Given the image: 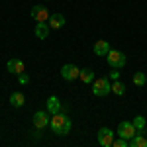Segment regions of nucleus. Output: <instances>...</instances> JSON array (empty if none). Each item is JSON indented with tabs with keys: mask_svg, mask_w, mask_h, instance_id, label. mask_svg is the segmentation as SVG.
<instances>
[{
	"mask_svg": "<svg viewBox=\"0 0 147 147\" xmlns=\"http://www.w3.org/2000/svg\"><path fill=\"white\" fill-rule=\"evenodd\" d=\"M49 125H51V129L55 131L57 136H65V134H69L71 131V120L67 118V114L65 112H57L53 114V118L49 120Z\"/></svg>",
	"mask_w": 147,
	"mask_h": 147,
	"instance_id": "obj_1",
	"label": "nucleus"
},
{
	"mask_svg": "<svg viewBox=\"0 0 147 147\" xmlns=\"http://www.w3.org/2000/svg\"><path fill=\"white\" fill-rule=\"evenodd\" d=\"M110 92H112V82H110V79L102 77V79L92 80V94L94 96H106Z\"/></svg>",
	"mask_w": 147,
	"mask_h": 147,
	"instance_id": "obj_2",
	"label": "nucleus"
},
{
	"mask_svg": "<svg viewBox=\"0 0 147 147\" xmlns=\"http://www.w3.org/2000/svg\"><path fill=\"white\" fill-rule=\"evenodd\" d=\"M106 61H108V65L112 69H122L125 65V55L122 51H118V49H110L108 55H106Z\"/></svg>",
	"mask_w": 147,
	"mask_h": 147,
	"instance_id": "obj_3",
	"label": "nucleus"
},
{
	"mask_svg": "<svg viewBox=\"0 0 147 147\" xmlns=\"http://www.w3.org/2000/svg\"><path fill=\"white\" fill-rule=\"evenodd\" d=\"M79 75H80V69L77 67V65H71V63H69V65H63V67H61V77L65 80H69V82H71V80H77Z\"/></svg>",
	"mask_w": 147,
	"mask_h": 147,
	"instance_id": "obj_4",
	"label": "nucleus"
},
{
	"mask_svg": "<svg viewBox=\"0 0 147 147\" xmlns=\"http://www.w3.org/2000/svg\"><path fill=\"white\" fill-rule=\"evenodd\" d=\"M98 143L102 147H112L114 145V131L110 127H100V131H98Z\"/></svg>",
	"mask_w": 147,
	"mask_h": 147,
	"instance_id": "obj_5",
	"label": "nucleus"
},
{
	"mask_svg": "<svg viewBox=\"0 0 147 147\" xmlns=\"http://www.w3.org/2000/svg\"><path fill=\"white\" fill-rule=\"evenodd\" d=\"M136 134H137V129H136V125L131 124V122H122V124L118 125V136H120V137L131 139Z\"/></svg>",
	"mask_w": 147,
	"mask_h": 147,
	"instance_id": "obj_6",
	"label": "nucleus"
},
{
	"mask_svg": "<svg viewBox=\"0 0 147 147\" xmlns=\"http://www.w3.org/2000/svg\"><path fill=\"white\" fill-rule=\"evenodd\" d=\"M49 116L51 114L47 112H35L34 114V125L37 127V129H43V127H47L49 125Z\"/></svg>",
	"mask_w": 147,
	"mask_h": 147,
	"instance_id": "obj_7",
	"label": "nucleus"
},
{
	"mask_svg": "<svg viewBox=\"0 0 147 147\" xmlns=\"http://www.w3.org/2000/svg\"><path fill=\"white\" fill-rule=\"evenodd\" d=\"M49 10H47L45 6H34L32 8V18H34L35 22H47L49 20Z\"/></svg>",
	"mask_w": 147,
	"mask_h": 147,
	"instance_id": "obj_8",
	"label": "nucleus"
},
{
	"mask_svg": "<svg viewBox=\"0 0 147 147\" xmlns=\"http://www.w3.org/2000/svg\"><path fill=\"white\" fill-rule=\"evenodd\" d=\"M6 69L12 75H20V73H24V61L22 59H10L6 63Z\"/></svg>",
	"mask_w": 147,
	"mask_h": 147,
	"instance_id": "obj_9",
	"label": "nucleus"
},
{
	"mask_svg": "<svg viewBox=\"0 0 147 147\" xmlns=\"http://www.w3.org/2000/svg\"><path fill=\"white\" fill-rule=\"evenodd\" d=\"M47 24H49L51 30H59V28L65 26V16H63V14H51L49 20H47Z\"/></svg>",
	"mask_w": 147,
	"mask_h": 147,
	"instance_id": "obj_10",
	"label": "nucleus"
},
{
	"mask_svg": "<svg viewBox=\"0 0 147 147\" xmlns=\"http://www.w3.org/2000/svg\"><path fill=\"white\" fill-rule=\"evenodd\" d=\"M49 34H51L49 24L47 22H37V26H35V35H37V39H45V37H49Z\"/></svg>",
	"mask_w": 147,
	"mask_h": 147,
	"instance_id": "obj_11",
	"label": "nucleus"
},
{
	"mask_svg": "<svg viewBox=\"0 0 147 147\" xmlns=\"http://www.w3.org/2000/svg\"><path fill=\"white\" fill-rule=\"evenodd\" d=\"M47 112L51 114H57V112H61V102H59V98L57 96H49L47 98Z\"/></svg>",
	"mask_w": 147,
	"mask_h": 147,
	"instance_id": "obj_12",
	"label": "nucleus"
},
{
	"mask_svg": "<svg viewBox=\"0 0 147 147\" xmlns=\"http://www.w3.org/2000/svg\"><path fill=\"white\" fill-rule=\"evenodd\" d=\"M108 51H110V43H108V41L100 39V41H96V43H94V53H96L98 57L108 55Z\"/></svg>",
	"mask_w": 147,
	"mask_h": 147,
	"instance_id": "obj_13",
	"label": "nucleus"
},
{
	"mask_svg": "<svg viewBox=\"0 0 147 147\" xmlns=\"http://www.w3.org/2000/svg\"><path fill=\"white\" fill-rule=\"evenodd\" d=\"M129 147H147V137L141 136V131H137L136 136L129 139Z\"/></svg>",
	"mask_w": 147,
	"mask_h": 147,
	"instance_id": "obj_14",
	"label": "nucleus"
},
{
	"mask_svg": "<svg viewBox=\"0 0 147 147\" xmlns=\"http://www.w3.org/2000/svg\"><path fill=\"white\" fill-rule=\"evenodd\" d=\"M79 79L82 80L84 84H90L92 80H94V71H92V69H80Z\"/></svg>",
	"mask_w": 147,
	"mask_h": 147,
	"instance_id": "obj_15",
	"label": "nucleus"
},
{
	"mask_svg": "<svg viewBox=\"0 0 147 147\" xmlns=\"http://www.w3.org/2000/svg\"><path fill=\"white\" fill-rule=\"evenodd\" d=\"M24 102H26V98H24L22 92H12V96H10V104L14 106V108H22Z\"/></svg>",
	"mask_w": 147,
	"mask_h": 147,
	"instance_id": "obj_16",
	"label": "nucleus"
},
{
	"mask_svg": "<svg viewBox=\"0 0 147 147\" xmlns=\"http://www.w3.org/2000/svg\"><path fill=\"white\" fill-rule=\"evenodd\" d=\"M112 92L116 94V96H124L125 94V84L120 82V80H114L112 82Z\"/></svg>",
	"mask_w": 147,
	"mask_h": 147,
	"instance_id": "obj_17",
	"label": "nucleus"
},
{
	"mask_svg": "<svg viewBox=\"0 0 147 147\" xmlns=\"http://www.w3.org/2000/svg\"><path fill=\"white\" fill-rule=\"evenodd\" d=\"M145 82H147L145 73H141V71H139V73H136V75H134V84H136V86H143Z\"/></svg>",
	"mask_w": 147,
	"mask_h": 147,
	"instance_id": "obj_18",
	"label": "nucleus"
},
{
	"mask_svg": "<svg viewBox=\"0 0 147 147\" xmlns=\"http://www.w3.org/2000/svg\"><path fill=\"white\" fill-rule=\"evenodd\" d=\"M131 124L136 125V129H137V131H143V129H145V118H143V116H136Z\"/></svg>",
	"mask_w": 147,
	"mask_h": 147,
	"instance_id": "obj_19",
	"label": "nucleus"
},
{
	"mask_svg": "<svg viewBox=\"0 0 147 147\" xmlns=\"http://www.w3.org/2000/svg\"><path fill=\"white\" fill-rule=\"evenodd\" d=\"M114 145H116V147H129V143H127V139H125V137H120V139H116V141H114Z\"/></svg>",
	"mask_w": 147,
	"mask_h": 147,
	"instance_id": "obj_20",
	"label": "nucleus"
},
{
	"mask_svg": "<svg viewBox=\"0 0 147 147\" xmlns=\"http://www.w3.org/2000/svg\"><path fill=\"white\" fill-rule=\"evenodd\" d=\"M18 82H20V84H28V82H30V77H28L26 73H20V75H18Z\"/></svg>",
	"mask_w": 147,
	"mask_h": 147,
	"instance_id": "obj_21",
	"label": "nucleus"
},
{
	"mask_svg": "<svg viewBox=\"0 0 147 147\" xmlns=\"http://www.w3.org/2000/svg\"><path fill=\"white\" fill-rule=\"evenodd\" d=\"M110 79H112V80H120V73H118L116 69H114L112 73H110Z\"/></svg>",
	"mask_w": 147,
	"mask_h": 147,
	"instance_id": "obj_22",
	"label": "nucleus"
}]
</instances>
